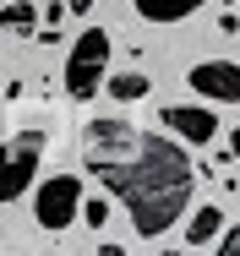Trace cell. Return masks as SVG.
Returning a JSON list of instances; mask_svg holds the SVG:
<instances>
[{
  "mask_svg": "<svg viewBox=\"0 0 240 256\" xmlns=\"http://www.w3.org/2000/svg\"><path fill=\"white\" fill-rule=\"evenodd\" d=\"M109 33L104 28H88L77 44H71V54H66V93L71 98H93L98 88H104V71H109Z\"/></svg>",
  "mask_w": 240,
  "mask_h": 256,
  "instance_id": "cell-2",
  "label": "cell"
},
{
  "mask_svg": "<svg viewBox=\"0 0 240 256\" xmlns=\"http://www.w3.org/2000/svg\"><path fill=\"white\" fill-rule=\"evenodd\" d=\"M218 224H224V207H218V202H202L191 218H186V240H191V246H207V240L218 234Z\"/></svg>",
  "mask_w": 240,
  "mask_h": 256,
  "instance_id": "cell-8",
  "label": "cell"
},
{
  "mask_svg": "<svg viewBox=\"0 0 240 256\" xmlns=\"http://www.w3.org/2000/svg\"><path fill=\"white\" fill-rule=\"evenodd\" d=\"M82 164L126 202L137 234H169L180 212L191 207V153L158 131H142L137 120L98 114L82 126Z\"/></svg>",
  "mask_w": 240,
  "mask_h": 256,
  "instance_id": "cell-1",
  "label": "cell"
},
{
  "mask_svg": "<svg viewBox=\"0 0 240 256\" xmlns=\"http://www.w3.org/2000/svg\"><path fill=\"white\" fill-rule=\"evenodd\" d=\"M77 207H82L77 174H55V180L39 186V196H33V218H39L44 229H66V224L77 218Z\"/></svg>",
  "mask_w": 240,
  "mask_h": 256,
  "instance_id": "cell-4",
  "label": "cell"
},
{
  "mask_svg": "<svg viewBox=\"0 0 240 256\" xmlns=\"http://www.w3.org/2000/svg\"><path fill=\"white\" fill-rule=\"evenodd\" d=\"M77 212H82V218H88L93 229H104V218H109V202H82Z\"/></svg>",
  "mask_w": 240,
  "mask_h": 256,
  "instance_id": "cell-11",
  "label": "cell"
},
{
  "mask_svg": "<svg viewBox=\"0 0 240 256\" xmlns=\"http://www.w3.org/2000/svg\"><path fill=\"white\" fill-rule=\"evenodd\" d=\"M88 6H93V0H66V11H88Z\"/></svg>",
  "mask_w": 240,
  "mask_h": 256,
  "instance_id": "cell-13",
  "label": "cell"
},
{
  "mask_svg": "<svg viewBox=\"0 0 240 256\" xmlns=\"http://www.w3.org/2000/svg\"><path fill=\"white\" fill-rule=\"evenodd\" d=\"M240 251V229H224V240H218V256H235Z\"/></svg>",
  "mask_w": 240,
  "mask_h": 256,
  "instance_id": "cell-12",
  "label": "cell"
},
{
  "mask_svg": "<svg viewBox=\"0 0 240 256\" xmlns=\"http://www.w3.org/2000/svg\"><path fill=\"white\" fill-rule=\"evenodd\" d=\"M109 93L126 98V104H137V98H147V76L142 71H120V76H109Z\"/></svg>",
  "mask_w": 240,
  "mask_h": 256,
  "instance_id": "cell-9",
  "label": "cell"
},
{
  "mask_svg": "<svg viewBox=\"0 0 240 256\" xmlns=\"http://www.w3.org/2000/svg\"><path fill=\"white\" fill-rule=\"evenodd\" d=\"M164 126H169L180 142H196V148H207V142L218 136V114H207V109H186V104H169V109H164Z\"/></svg>",
  "mask_w": 240,
  "mask_h": 256,
  "instance_id": "cell-6",
  "label": "cell"
},
{
  "mask_svg": "<svg viewBox=\"0 0 240 256\" xmlns=\"http://www.w3.org/2000/svg\"><path fill=\"white\" fill-rule=\"evenodd\" d=\"M44 164V131H17L0 148V202H17Z\"/></svg>",
  "mask_w": 240,
  "mask_h": 256,
  "instance_id": "cell-3",
  "label": "cell"
},
{
  "mask_svg": "<svg viewBox=\"0 0 240 256\" xmlns=\"http://www.w3.org/2000/svg\"><path fill=\"white\" fill-rule=\"evenodd\" d=\"M33 22H39V16H33L28 0H11V6L0 11V28H6V33H33Z\"/></svg>",
  "mask_w": 240,
  "mask_h": 256,
  "instance_id": "cell-10",
  "label": "cell"
},
{
  "mask_svg": "<svg viewBox=\"0 0 240 256\" xmlns=\"http://www.w3.org/2000/svg\"><path fill=\"white\" fill-rule=\"evenodd\" d=\"M137 6V16H147V22H186L202 0H131Z\"/></svg>",
  "mask_w": 240,
  "mask_h": 256,
  "instance_id": "cell-7",
  "label": "cell"
},
{
  "mask_svg": "<svg viewBox=\"0 0 240 256\" xmlns=\"http://www.w3.org/2000/svg\"><path fill=\"white\" fill-rule=\"evenodd\" d=\"M186 82H191L202 98H218V104H240V66L229 60H202L186 71Z\"/></svg>",
  "mask_w": 240,
  "mask_h": 256,
  "instance_id": "cell-5",
  "label": "cell"
}]
</instances>
